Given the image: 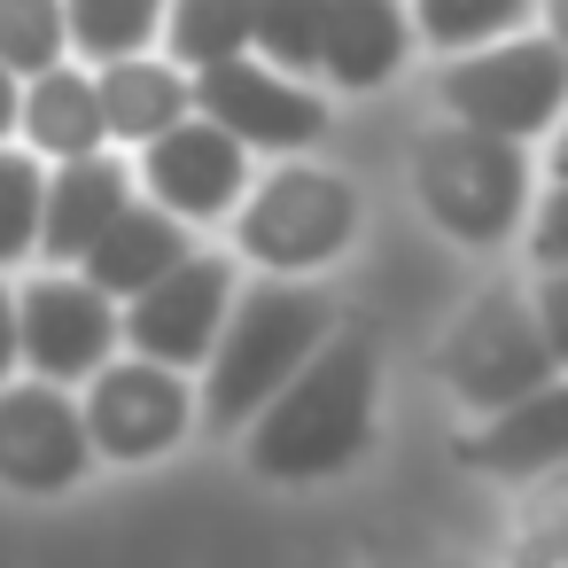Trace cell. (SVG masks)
<instances>
[{"label":"cell","mask_w":568,"mask_h":568,"mask_svg":"<svg viewBox=\"0 0 568 568\" xmlns=\"http://www.w3.org/2000/svg\"><path fill=\"white\" fill-rule=\"evenodd\" d=\"M436 374H444V389H452L459 405L498 413V405L529 397L537 382H552V374H560V351L545 343L537 312H529L514 288H483V296L452 320V335L436 343Z\"/></svg>","instance_id":"6"},{"label":"cell","mask_w":568,"mask_h":568,"mask_svg":"<svg viewBox=\"0 0 568 568\" xmlns=\"http://www.w3.org/2000/svg\"><path fill=\"white\" fill-rule=\"evenodd\" d=\"M94 102H102V133L110 141H156L164 125H180L195 110L187 71L172 55H118L94 63Z\"/></svg>","instance_id":"18"},{"label":"cell","mask_w":568,"mask_h":568,"mask_svg":"<svg viewBox=\"0 0 568 568\" xmlns=\"http://www.w3.org/2000/svg\"><path fill=\"white\" fill-rule=\"evenodd\" d=\"M374 389L382 358L358 327H327L312 358L242 420V459L265 483H327L374 444Z\"/></svg>","instance_id":"1"},{"label":"cell","mask_w":568,"mask_h":568,"mask_svg":"<svg viewBox=\"0 0 568 568\" xmlns=\"http://www.w3.org/2000/svg\"><path fill=\"white\" fill-rule=\"evenodd\" d=\"M141 187H149V203L156 211H172L180 226H211V219H226L234 203H242V187H250V149L234 141V133H219L211 118H180V125H164L156 141H141Z\"/></svg>","instance_id":"12"},{"label":"cell","mask_w":568,"mask_h":568,"mask_svg":"<svg viewBox=\"0 0 568 568\" xmlns=\"http://www.w3.org/2000/svg\"><path fill=\"white\" fill-rule=\"evenodd\" d=\"M133 203V172L118 164V156H63L55 172H48V187H40V257L48 265H79L87 250H94V234L118 219Z\"/></svg>","instance_id":"15"},{"label":"cell","mask_w":568,"mask_h":568,"mask_svg":"<svg viewBox=\"0 0 568 568\" xmlns=\"http://www.w3.org/2000/svg\"><path fill=\"white\" fill-rule=\"evenodd\" d=\"M17 374V288L0 281V382Z\"/></svg>","instance_id":"26"},{"label":"cell","mask_w":568,"mask_h":568,"mask_svg":"<svg viewBox=\"0 0 568 568\" xmlns=\"http://www.w3.org/2000/svg\"><path fill=\"white\" fill-rule=\"evenodd\" d=\"M397 568H452V560H397Z\"/></svg>","instance_id":"28"},{"label":"cell","mask_w":568,"mask_h":568,"mask_svg":"<svg viewBox=\"0 0 568 568\" xmlns=\"http://www.w3.org/2000/svg\"><path fill=\"white\" fill-rule=\"evenodd\" d=\"M560 94H568L560 40H537V32L483 40V48H467V55L444 63V118H459L475 133H498V141L552 133Z\"/></svg>","instance_id":"5"},{"label":"cell","mask_w":568,"mask_h":568,"mask_svg":"<svg viewBox=\"0 0 568 568\" xmlns=\"http://www.w3.org/2000/svg\"><path fill=\"white\" fill-rule=\"evenodd\" d=\"M17 358L40 382H87L102 358H118V296H102L87 273H40L17 288Z\"/></svg>","instance_id":"10"},{"label":"cell","mask_w":568,"mask_h":568,"mask_svg":"<svg viewBox=\"0 0 568 568\" xmlns=\"http://www.w3.org/2000/svg\"><path fill=\"white\" fill-rule=\"evenodd\" d=\"M529 211H537V273H545V265H560V187L529 195Z\"/></svg>","instance_id":"25"},{"label":"cell","mask_w":568,"mask_h":568,"mask_svg":"<svg viewBox=\"0 0 568 568\" xmlns=\"http://www.w3.org/2000/svg\"><path fill=\"white\" fill-rule=\"evenodd\" d=\"M0 63L17 79L63 63V0H0Z\"/></svg>","instance_id":"24"},{"label":"cell","mask_w":568,"mask_h":568,"mask_svg":"<svg viewBox=\"0 0 568 568\" xmlns=\"http://www.w3.org/2000/svg\"><path fill=\"white\" fill-rule=\"evenodd\" d=\"M40 187H48L40 156L0 141V265L32 257V242H40Z\"/></svg>","instance_id":"23"},{"label":"cell","mask_w":568,"mask_h":568,"mask_svg":"<svg viewBox=\"0 0 568 568\" xmlns=\"http://www.w3.org/2000/svg\"><path fill=\"white\" fill-rule=\"evenodd\" d=\"M413 195H420L428 226L490 250L529 211V156H521V141H498V133H475V125L444 118L413 149Z\"/></svg>","instance_id":"3"},{"label":"cell","mask_w":568,"mask_h":568,"mask_svg":"<svg viewBox=\"0 0 568 568\" xmlns=\"http://www.w3.org/2000/svg\"><path fill=\"white\" fill-rule=\"evenodd\" d=\"M195 242H187V226L172 219V211H156V203H125L102 234H94V250L79 257V273L102 288V296H133V288H149L156 273H172L180 257H187Z\"/></svg>","instance_id":"17"},{"label":"cell","mask_w":568,"mask_h":568,"mask_svg":"<svg viewBox=\"0 0 568 568\" xmlns=\"http://www.w3.org/2000/svg\"><path fill=\"white\" fill-rule=\"evenodd\" d=\"M335 327V304L327 288H304L296 273L281 281H257V288H234L211 351H203V420L211 428H242L304 358L312 343Z\"/></svg>","instance_id":"2"},{"label":"cell","mask_w":568,"mask_h":568,"mask_svg":"<svg viewBox=\"0 0 568 568\" xmlns=\"http://www.w3.org/2000/svg\"><path fill=\"white\" fill-rule=\"evenodd\" d=\"M17 94H24V79H17L9 63H0V141L17 133Z\"/></svg>","instance_id":"27"},{"label":"cell","mask_w":568,"mask_h":568,"mask_svg":"<svg viewBox=\"0 0 568 568\" xmlns=\"http://www.w3.org/2000/svg\"><path fill=\"white\" fill-rule=\"evenodd\" d=\"M187 94H195V118H211L219 133H234L242 149H265V156H288V149L327 133V102L304 79L273 71V63H250V55L203 63L187 79Z\"/></svg>","instance_id":"9"},{"label":"cell","mask_w":568,"mask_h":568,"mask_svg":"<svg viewBox=\"0 0 568 568\" xmlns=\"http://www.w3.org/2000/svg\"><path fill=\"white\" fill-rule=\"evenodd\" d=\"M164 24V0H63V48L87 63L149 55Z\"/></svg>","instance_id":"19"},{"label":"cell","mask_w":568,"mask_h":568,"mask_svg":"<svg viewBox=\"0 0 568 568\" xmlns=\"http://www.w3.org/2000/svg\"><path fill=\"white\" fill-rule=\"evenodd\" d=\"M405 17H413V40H428L436 55H467V48H483V40L521 32L529 0H413Z\"/></svg>","instance_id":"21"},{"label":"cell","mask_w":568,"mask_h":568,"mask_svg":"<svg viewBox=\"0 0 568 568\" xmlns=\"http://www.w3.org/2000/svg\"><path fill=\"white\" fill-rule=\"evenodd\" d=\"M413 55V17L405 0H320V40H312V71H327L351 94H374L405 71Z\"/></svg>","instance_id":"13"},{"label":"cell","mask_w":568,"mask_h":568,"mask_svg":"<svg viewBox=\"0 0 568 568\" xmlns=\"http://www.w3.org/2000/svg\"><path fill=\"white\" fill-rule=\"evenodd\" d=\"M17 133H24V149L48 156V164L94 156V149L110 141V133H102V102H94V71H79V63L32 71L24 94H17Z\"/></svg>","instance_id":"16"},{"label":"cell","mask_w":568,"mask_h":568,"mask_svg":"<svg viewBox=\"0 0 568 568\" xmlns=\"http://www.w3.org/2000/svg\"><path fill=\"white\" fill-rule=\"evenodd\" d=\"M87 382H94V389H87L79 420H87L94 459L141 467V459L172 452V444L187 436V420H195V382H187L180 366H156V358H102Z\"/></svg>","instance_id":"7"},{"label":"cell","mask_w":568,"mask_h":568,"mask_svg":"<svg viewBox=\"0 0 568 568\" xmlns=\"http://www.w3.org/2000/svg\"><path fill=\"white\" fill-rule=\"evenodd\" d=\"M94 475V444L87 420L71 405L63 382H0V490L24 498H55L71 483Z\"/></svg>","instance_id":"11"},{"label":"cell","mask_w":568,"mask_h":568,"mask_svg":"<svg viewBox=\"0 0 568 568\" xmlns=\"http://www.w3.org/2000/svg\"><path fill=\"white\" fill-rule=\"evenodd\" d=\"M226 304H234V257L187 250L172 273H156L149 288H133L118 304V343H133V358L195 374L211 335H219V320H226Z\"/></svg>","instance_id":"8"},{"label":"cell","mask_w":568,"mask_h":568,"mask_svg":"<svg viewBox=\"0 0 568 568\" xmlns=\"http://www.w3.org/2000/svg\"><path fill=\"white\" fill-rule=\"evenodd\" d=\"M452 452H459V467H475V475H506V483L552 475L560 452H568V382H560V374L537 382L529 397H514V405H498L483 428H467Z\"/></svg>","instance_id":"14"},{"label":"cell","mask_w":568,"mask_h":568,"mask_svg":"<svg viewBox=\"0 0 568 568\" xmlns=\"http://www.w3.org/2000/svg\"><path fill=\"white\" fill-rule=\"evenodd\" d=\"M156 40L172 48L180 71H203V63L250 55V0H164Z\"/></svg>","instance_id":"20"},{"label":"cell","mask_w":568,"mask_h":568,"mask_svg":"<svg viewBox=\"0 0 568 568\" xmlns=\"http://www.w3.org/2000/svg\"><path fill=\"white\" fill-rule=\"evenodd\" d=\"M226 219H234V250L288 281V273H320L327 257L351 250L358 187L343 172H327V164H281L257 187H242V203Z\"/></svg>","instance_id":"4"},{"label":"cell","mask_w":568,"mask_h":568,"mask_svg":"<svg viewBox=\"0 0 568 568\" xmlns=\"http://www.w3.org/2000/svg\"><path fill=\"white\" fill-rule=\"evenodd\" d=\"M312 40H320V0H250V48H257V63L304 79L312 71Z\"/></svg>","instance_id":"22"}]
</instances>
